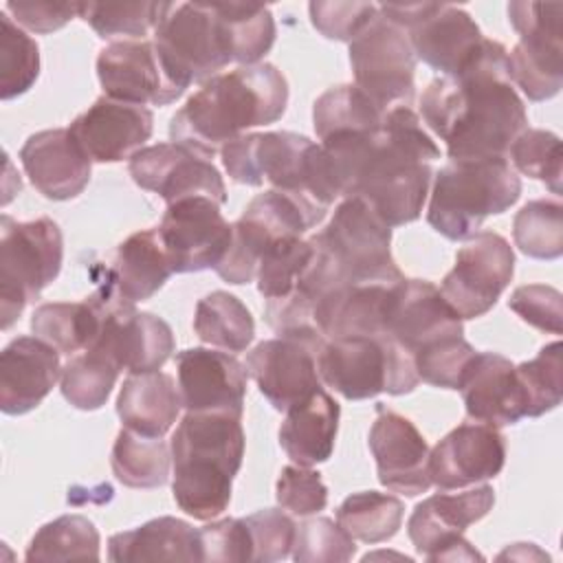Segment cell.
<instances>
[{
	"label": "cell",
	"instance_id": "obj_22",
	"mask_svg": "<svg viewBox=\"0 0 563 563\" xmlns=\"http://www.w3.org/2000/svg\"><path fill=\"white\" fill-rule=\"evenodd\" d=\"M385 334L413 356L433 341L462 336L464 325L435 284L402 275L389 288Z\"/></svg>",
	"mask_w": 563,
	"mask_h": 563
},
{
	"label": "cell",
	"instance_id": "obj_23",
	"mask_svg": "<svg viewBox=\"0 0 563 563\" xmlns=\"http://www.w3.org/2000/svg\"><path fill=\"white\" fill-rule=\"evenodd\" d=\"M506 464V438L497 427L462 422L429 453V477L440 490L493 479Z\"/></svg>",
	"mask_w": 563,
	"mask_h": 563
},
{
	"label": "cell",
	"instance_id": "obj_30",
	"mask_svg": "<svg viewBox=\"0 0 563 563\" xmlns=\"http://www.w3.org/2000/svg\"><path fill=\"white\" fill-rule=\"evenodd\" d=\"M119 295L114 279L106 271V282L84 301H53L37 306L31 317V330L59 354L73 356L97 341L103 319Z\"/></svg>",
	"mask_w": 563,
	"mask_h": 563
},
{
	"label": "cell",
	"instance_id": "obj_28",
	"mask_svg": "<svg viewBox=\"0 0 563 563\" xmlns=\"http://www.w3.org/2000/svg\"><path fill=\"white\" fill-rule=\"evenodd\" d=\"M457 391L466 416L475 422L499 429L526 418V396L515 363L497 352H475Z\"/></svg>",
	"mask_w": 563,
	"mask_h": 563
},
{
	"label": "cell",
	"instance_id": "obj_10",
	"mask_svg": "<svg viewBox=\"0 0 563 563\" xmlns=\"http://www.w3.org/2000/svg\"><path fill=\"white\" fill-rule=\"evenodd\" d=\"M154 44L183 88L209 81L233 62L218 2H169L154 29Z\"/></svg>",
	"mask_w": 563,
	"mask_h": 563
},
{
	"label": "cell",
	"instance_id": "obj_25",
	"mask_svg": "<svg viewBox=\"0 0 563 563\" xmlns=\"http://www.w3.org/2000/svg\"><path fill=\"white\" fill-rule=\"evenodd\" d=\"M367 444L376 460L378 482L385 488L407 497L429 490L431 449L409 418L378 405Z\"/></svg>",
	"mask_w": 563,
	"mask_h": 563
},
{
	"label": "cell",
	"instance_id": "obj_32",
	"mask_svg": "<svg viewBox=\"0 0 563 563\" xmlns=\"http://www.w3.org/2000/svg\"><path fill=\"white\" fill-rule=\"evenodd\" d=\"M339 416V402L321 387L286 411L279 427V446L299 466L325 462L334 451Z\"/></svg>",
	"mask_w": 563,
	"mask_h": 563
},
{
	"label": "cell",
	"instance_id": "obj_2",
	"mask_svg": "<svg viewBox=\"0 0 563 563\" xmlns=\"http://www.w3.org/2000/svg\"><path fill=\"white\" fill-rule=\"evenodd\" d=\"M424 123L446 143L451 161L506 156L528 128L521 97L508 75V51L484 37L455 77H435L420 97Z\"/></svg>",
	"mask_w": 563,
	"mask_h": 563
},
{
	"label": "cell",
	"instance_id": "obj_45",
	"mask_svg": "<svg viewBox=\"0 0 563 563\" xmlns=\"http://www.w3.org/2000/svg\"><path fill=\"white\" fill-rule=\"evenodd\" d=\"M312 260V244L301 235L275 240L262 255L257 266V290L266 301L284 299L292 292L299 277Z\"/></svg>",
	"mask_w": 563,
	"mask_h": 563
},
{
	"label": "cell",
	"instance_id": "obj_50",
	"mask_svg": "<svg viewBox=\"0 0 563 563\" xmlns=\"http://www.w3.org/2000/svg\"><path fill=\"white\" fill-rule=\"evenodd\" d=\"M475 347L462 336H446L420 347L413 354V367L422 383L442 389H457Z\"/></svg>",
	"mask_w": 563,
	"mask_h": 563
},
{
	"label": "cell",
	"instance_id": "obj_3",
	"mask_svg": "<svg viewBox=\"0 0 563 563\" xmlns=\"http://www.w3.org/2000/svg\"><path fill=\"white\" fill-rule=\"evenodd\" d=\"M312 260L284 299L266 301L264 319L279 332L317 328L314 303L332 290L391 284L402 277L391 255V227L361 198H343L325 229L308 238Z\"/></svg>",
	"mask_w": 563,
	"mask_h": 563
},
{
	"label": "cell",
	"instance_id": "obj_26",
	"mask_svg": "<svg viewBox=\"0 0 563 563\" xmlns=\"http://www.w3.org/2000/svg\"><path fill=\"white\" fill-rule=\"evenodd\" d=\"M70 134L95 163L132 158L152 136L154 114L145 106L99 97L70 123Z\"/></svg>",
	"mask_w": 563,
	"mask_h": 563
},
{
	"label": "cell",
	"instance_id": "obj_27",
	"mask_svg": "<svg viewBox=\"0 0 563 563\" xmlns=\"http://www.w3.org/2000/svg\"><path fill=\"white\" fill-rule=\"evenodd\" d=\"M20 163L31 185L48 200L79 196L90 180L92 165L68 128L31 134L20 150Z\"/></svg>",
	"mask_w": 563,
	"mask_h": 563
},
{
	"label": "cell",
	"instance_id": "obj_7",
	"mask_svg": "<svg viewBox=\"0 0 563 563\" xmlns=\"http://www.w3.org/2000/svg\"><path fill=\"white\" fill-rule=\"evenodd\" d=\"M64 238L55 220L0 218V325L9 330L29 301L59 275Z\"/></svg>",
	"mask_w": 563,
	"mask_h": 563
},
{
	"label": "cell",
	"instance_id": "obj_41",
	"mask_svg": "<svg viewBox=\"0 0 563 563\" xmlns=\"http://www.w3.org/2000/svg\"><path fill=\"white\" fill-rule=\"evenodd\" d=\"M119 372V365L106 352L97 347L81 350L62 367V396L81 411H95L106 405Z\"/></svg>",
	"mask_w": 563,
	"mask_h": 563
},
{
	"label": "cell",
	"instance_id": "obj_16",
	"mask_svg": "<svg viewBox=\"0 0 563 563\" xmlns=\"http://www.w3.org/2000/svg\"><path fill=\"white\" fill-rule=\"evenodd\" d=\"M325 341L321 332L279 334L249 352L246 372L277 411H288L321 389L317 358Z\"/></svg>",
	"mask_w": 563,
	"mask_h": 563
},
{
	"label": "cell",
	"instance_id": "obj_18",
	"mask_svg": "<svg viewBox=\"0 0 563 563\" xmlns=\"http://www.w3.org/2000/svg\"><path fill=\"white\" fill-rule=\"evenodd\" d=\"M158 235L174 273L216 271L231 246L233 224L213 198L189 196L167 205Z\"/></svg>",
	"mask_w": 563,
	"mask_h": 563
},
{
	"label": "cell",
	"instance_id": "obj_1",
	"mask_svg": "<svg viewBox=\"0 0 563 563\" xmlns=\"http://www.w3.org/2000/svg\"><path fill=\"white\" fill-rule=\"evenodd\" d=\"M310 196L325 209L336 198H361L387 227L420 218L440 147L409 106L385 112L372 132L334 134L317 143Z\"/></svg>",
	"mask_w": 563,
	"mask_h": 563
},
{
	"label": "cell",
	"instance_id": "obj_34",
	"mask_svg": "<svg viewBox=\"0 0 563 563\" xmlns=\"http://www.w3.org/2000/svg\"><path fill=\"white\" fill-rule=\"evenodd\" d=\"M108 559L114 563L200 561V537L183 519L158 517L134 530L112 534Z\"/></svg>",
	"mask_w": 563,
	"mask_h": 563
},
{
	"label": "cell",
	"instance_id": "obj_53",
	"mask_svg": "<svg viewBox=\"0 0 563 563\" xmlns=\"http://www.w3.org/2000/svg\"><path fill=\"white\" fill-rule=\"evenodd\" d=\"M310 22L328 40L352 42L376 15L372 2H310Z\"/></svg>",
	"mask_w": 563,
	"mask_h": 563
},
{
	"label": "cell",
	"instance_id": "obj_15",
	"mask_svg": "<svg viewBox=\"0 0 563 563\" xmlns=\"http://www.w3.org/2000/svg\"><path fill=\"white\" fill-rule=\"evenodd\" d=\"M493 504L495 490L488 484L462 493L431 495L413 508L407 521V534L427 561L482 559L462 534L468 526L486 517Z\"/></svg>",
	"mask_w": 563,
	"mask_h": 563
},
{
	"label": "cell",
	"instance_id": "obj_12",
	"mask_svg": "<svg viewBox=\"0 0 563 563\" xmlns=\"http://www.w3.org/2000/svg\"><path fill=\"white\" fill-rule=\"evenodd\" d=\"M383 18L407 31L416 59L442 77H455L477 53L484 35L468 11L453 4H378Z\"/></svg>",
	"mask_w": 563,
	"mask_h": 563
},
{
	"label": "cell",
	"instance_id": "obj_38",
	"mask_svg": "<svg viewBox=\"0 0 563 563\" xmlns=\"http://www.w3.org/2000/svg\"><path fill=\"white\" fill-rule=\"evenodd\" d=\"M380 110L356 84L328 88L312 106V123L319 141L345 132H372L383 123Z\"/></svg>",
	"mask_w": 563,
	"mask_h": 563
},
{
	"label": "cell",
	"instance_id": "obj_40",
	"mask_svg": "<svg viewBox=\"0 0 563 563\" xmlns=\"http://www.w3.org/2000/svg\"><path fill=\"white\" fill-rule=\"evenodd\" d=\"M99 530L84 515H62L44 523L31 539L26 561H86L99 559Z\"/></svg>",
	"mask_w": 563,
	"mask_h": 563
},
{
	"label": "cell",
	"instance_id": "obj_39",
	"mask_svg": "<svg viewBox=\"0 0 563 563\" xmlns=\"http://www.w3.org/2000/svg\"><path fill=\"white\" fill-rule=\"evenodd\" d=\"M402 501L378 490L352 493L336 508L339 526L352 539L363 543H380L391 539L402 523Z\"/></svg>",
	"mask_w": 563,
	"mask_h": 563
},
{
	"label": "cell",
	"instance_id": "obj_52",
	"mask_svg": "<svg viewBox=\"0 0 563 563\" xmlns=\"http://www.w3.org/2000/svg\"><path fill=\"white\" fill-rule=\"evenodd\" d=\"M244 521L249 526L253 543L251 561L271 563L282 561L290 554L297 523L286 512L277 508H264L244 517Z\"/></svg>",
	"mask_w": 563,
	"mask_h": 563
},
{
	"label": "cell",
	"instance_id": "obj_54",
	"mask_svg": "<svg viewBox=\"0 0 563 563\" xmlns=\"http://www.w3.org/2000/svg\"><path fill=\"white\" fill-rule=\"evenodd\" d=\"M200 561H251L253 543L242 519H220L198 530Z\"/></svg>",
	"mask_w": 563,
	"mask_h": 563
},
{
	"label": "cell",
	"instance_id": "obj_6",
	"mask_svg": "<svg viewBox=\"0 0 563 563\" xmlns=\"http://www.w3.org/2000/svg\"><path fill=\"white\" fill-rule=\"evenodd\" d=\"M519 196L521 180L506 156L449 161L433 176L427 222L449 240H468Z\"/></svg>",
	"mask_w": 563,
	"mask_h": 563
},
{
	"label": "cell",
	"instance_id": "obj_51",
	"mask_svg": "<svg viewBox=\"0 0 563 563\" xmlns=\"http://www.w3.org/2000/svg\"><path fill=\"white\" fill-rule=\"evenodd\" d=\"M275 490L277 504L297 517L317 515L328 506V488L321 473L310 466H284Z\"/></svg>",
	"mask_w": 563,
	"mask_h": 563
},
{
	"label": "cell",
	"instance_id": "obj_4",
	"mask_svg": "<svg viewBox=\"0 0 563 563\" xmlns=\"http://www.w3.org/2000/svg\"><path fill=\"white\" fill-rule=\"evenodd\" d=\"M288 81L268 62L240 66L205 81L169 121V139L213 158L227 143L282 119Z\"/></svg>",
	"mask_w": 563,
	"mask_h": 563
},
{
	"label": "cell",
	"instance_id": "obj_43",
	"mask_svg": "<svg viewBox=\"0 0 563 563\" xmlns=\"http://www.w3.org/2000/svg\"><path fill=\"white\" fill-rule=\"evenodd\" d=\"M512 238L519 251L534 260H556L563 253V205L539 198L523 205L512 220Z\"/></svg>",
	"mask_w": 563,
	"mask_h": 563
},
{
	"label": "cell",
	"instance_id": "obj_36",
	"mask_svg": "<svg viewBox=\"0 0 563 563\" xmlns=\"http://www.w3.org/2000/svg\"><path fill=\"white\" fill-rule=\"evenodd\" d=\"M194 330L209 345L227 352H244L255 336V321L235 295L213 290L196 303Z\"/></svg>",
	"mask_w": 563,
	"mask_h": 563
},
{
	"label": "cell",
	"instance_id": "obj_13",
	"mask_svg": "<svg viewBox=\"0 0 563 563\" xmlns=\"http://www.w3.org/2000/svg\"><path fill=\"white\" fill-rule=\"evenodd\" d=\"M416 53L407 31L378 15L350 42L356 86L380 108L409 106L416 95Z\"/></svg>",
	"mask_w": 563,
	"mask_h": 563
},
{
	"label": "cell",
	"instance_id": "obj_47",
	"mask_svg": "<svg viewBox=\"0 0 563 563\" xmlns=\"http://www.w3.org/2000/svg\"><path fill=\"white\" fill-rule=\"evenodd\" d=\"M563 345L552 341L534 358L515 365L526 396V418H539L552 411L563 398Z\"/></svg>",
	"mask_w": 563,
	"mask_h": 563
},
{
	"label": "cell",
	"instance_id": "obj_5",
	"mask_svg": "<svg viewBox=\"0 0 563 563\" xmlns=\"http://www.w3.org/2000/svg\"><path fill=\"white\" fill-rule=\"evenodd\" d=\"M169 451L176 506L198 521L222 515L244 457L242 418L187 411L172 435Z\"/></svg>",
	"mask_w": 563,
	"mask_h": 563
},
{
	"label": "cell",
	"instance_id": "obj_17",
	"mask_svg": "<svg viewBox=\"0 0 563 563\" xmlns=\"http://www.w3.org/2000/svg\"><path fill=\"white\" fill-rule=\"evenodd\" d=\"M515 273V253L495 231H477L455 253L453 268L444 275L440 292L462 319L486 314Z\"/></svg>",
	"mask_w": 563,
	"mask_h": 563
},
{
	"label": "cell",
	"instance_id": "obj_8",
	"mask_svg": "<svg viewBox=\"0 0 563 563\" xmlns=\"http://www.w3.org/2000/svg\"><path fill=\"white\" fill-rule=\"evenodd\" d=\"M317 367L321 380L347 400H365L383 391L402 396L420 383L413 356L387 334L325 341Z\"/></svg>",
	"mask_w": 563,
	"mask_h": 563
},
{
	"label": "cell",
	"instance_id": "obj_37",
	"mask_svg": "<svg viewBox=\"0 0 563 563\" xmlns=\"http://www.w3.org/2000/svg\"><path fill=\"white\" fill-rule=\"evenodd\" d=\"M172 451L163 438H147L130 429L117 433L110 466L114 477L130 488H156L169 477Z\"/></svg>",
	"mask_w": 563,
	"mask_h": 563
},
{
	"label": "cell",
	"instance_id": "obj_24",
	"mask_svg": "<svg viewBox=\"0 0 563 563\" xmlns=\"http://www.w3.org/2000/svg\"><path fill=\"white\" fill-rule=\"evenodd\" d=\"M90 347L106 352L119 369L130 374L156 372L174 352V332L167 321L139 312L130 299L119 295Z\"/></svg>",
	"mask_w": 563,
	"mask_h": 563
},
{
	"label": "cell",
	"instance_id": "obj_44",
	"mask_svg": "<svg viewBox=\"0 0 563 563\" xmlns=\"http://www.w3.org/2000/svg\"><path fill=\"white\" fill-rule=\"evenodd\" d=\"M169 2H79V18L108 40L117 35L141 37L156 29L165 18Z\"/></svg>",
	"mask_w": 563,
	"mask_h": 563
},
{
	"label": "cell",
	"instance_id": "obj_11",
	"mask_svg": "<svg viewBox=\"0 0 563 563\" xmlns=\"http://www.w3.org/2000/svg\"><path fill=\"white\" fill-rule=\"evenodd\" d=\"M508 20L519 42L508 53V75L530 101H545L563 86V4L510 2Z\"/></svg>",
	"mask_w": 563,
	"mask_h": 563
},
{
	"label": "cell",
	"instance_id": "obj_31",
	"mask_svg": "<svg viewBox=\"0 0 563 563\" xmlns=\"http://www.w3.org/2000/svg\"><path fill=\"white\" fill-rule=\"evenodd\" d=\"M391 284H361L328 292L314 303L312 319L317 330L328 341L347 336H383Z\"/></svg>",
	"mask_w": 563,
	"mask_h": 563
},
{
	"label": "cell",
	"instance_id": "obj_55",
	"mask_svg": "<svg viewBox=\"0 0 563 563\" xmlns=\"http://www.w3.org/2000/svg\"><path fill=\"white\" fill-rule=\"evenodd\" d=\"M561 292L552 286L528 284L519 286L510 295L508 308L517 312L528 325L543 332L561 334Z\"/></svg>",
	"mask_w": 563,
	"mask_h": 563
},
{
	"label": "cell",
	"instance_id": "obj_19",
	"mask_svg": "<svg viewBox=\"0 0 563 563\" xmlns=\"http://www.w3.org/2000/svg\"><path fill=\"white\" fill-rule=\"evenodd\" d=\"M97 77L103 95L134 106H167L183 88L167 70L154 40H119L97 55Z\"/></svg>",
	"mask_w": 563,
	"mask_h": 563
},
{
	"label": "cell",
	"instance_id": "obj_33",
	"mask_svg": "<svg viewBox=\"0 0 563 563\" xmlns=\"http://www.w3.org/2000/svg\"><path fill=\"white\" fill-rule=\"evenodd\" d=\"M183 400L174 378L165 372L130 374L117 398V413L125 429L163 438L180 413Z\"/></svg>",
	"mask_w": 563,
	"mask_h": 563
},
{
	"label": "cell",
	"instance_id": "obj_46",
	"mask_svg": "<svg viewBox=\"0 0 563 563\" xmlns=\"http://www.w3.org/2000/svg\"><path fill=\"white\" fill-rule=\"evenodd\" d=\"M40 75V48L11 15L0 13V97L24 95Z\"/></svg>",
	"mask_w": 563,
	"mask_h": 563
},
{
	"label": "cell",
	"instance_id": "obj_21",
	"mask_svg": "<svg viewBox=\"0 0 563 563\" xmlns=\"http://www.w3.org/2000/svg\"><path fill=\"white\" fill-rule=\"evenodd\" d=\"M176 369L185 411L242 418L249 372L233 354L189 347L176 354Z\"/></svg>",
	"mask_w": 563,
	"mask_h": 563
},
{
	"label": "cell",
	"instance_id": "obj_20",
	"mask_svg": "<svg viewBox=\"0 0 563 563\" xmlns=\"http://www.w3.org/2000/svg\"><path fill=\"white\" fill-rule=\"evenodd\" d=\"M132 180L158 194L167 205L189 196H209L227 202V187L211 158L180 143H156L141 147L128 163Z\"/></svg>",
	"mask_w": 563,
	"mask_h": 563
},
{
	"label": "cell",
	"instance_id": "obj_35",
	"mask_svg": "<svg viewBox=\"0 0 563 563\" xmlns=\"http://www.w3.org/2000/svg\"><path fill=\"white\" fill-rule=\"evenodd\" d=\"M119 292L132 303L150 299L174 273L158 235V227L136 231L117 246L108 268Z\"/></svg>",
	"mask_w": 563,
	"mask_h": 563
},
{
	"label": "cell",
	"instance_id": "obj_56",
	"mask_svg": "<svg viewBox=\"0 0 563 563\" xmlns=\"http://www.w3.org/2000/svg\"><path fill=\"white\" fill-rule=\"evenodd\" d=\"M4 9L13 20L35 33H53L79 15V2H46V0H9Z\"/></svg>",
	"mask_w": 563,
	"mask_h": 563
},
{
	"label": "cell",
	"instance_id": "obj_49",
	"mask_svg": "<svg viewBox=\"0 0 563 563\" xmlns=\"http://www.w3.org/2000/svg\"><path fill=\"white\" fill-rule=\"evenodd\" d=\"M356 552L354 539L328 517L306 519L295 526L292 559L297 563H343Z\"/></svg>",
	"mask_w": 563,
	"mask_h": 563
},
{
	"label": "cell",
	"instance_id": "obj_42",
	"mask_svg": "<svg viewBox=\"0 0 563 563\" xmlns=\"http://www.w3.org/2000/svg\"><path fill=\"white\" fill-rule=\"evenodd\" d=\"M218 11L229 33L233 62L242 66L260 64L275 44L277 29L271 9L262 4L218 2Z\"/></svg>",
	"mask_w": 563,
	"mask_h": 563
},
{
	"label": "cell",
	"instance_id": "obj_48",
	"mask_svg": "<svg viewBox=\"0 0 563 563\" xmlns=\"http://www.w3.org/2000/svg\"><path fill=\"white\" fill-rule=\"evenodd\" d=\"M512 169L561 194V139L550 130L526 128L508 147Z\"/></svg>",
	"mask_w": 563,
	"mask_h": 563
},
{
	"label": "cell",
	"instance_id": "obj_14",
	"mask_svg": "<svg viewBox=\"0 0 563 563\" xmlns=\"http://www.w3.org/2000/svg\"><path fill=\"white\" fill-rule=\"evenodd\" d=\"M314 141L297 132L242 134L220 150L231 180L308 196V169ZM310 198V196H308Z\"/></svg>",
	"mask_w": 563,
	"mask_h": 563
},
{
	"label": "cell",
	"instance_id": "obj_29",
	"mask_svg": "<svg viewBox=\"0 0 563 563\" xmlns=\"http://www.w3.org/2000/svg\"><path fill=\"white\" fill-rule=\"evenodd\" d=\"M62 376L59 352L40 336H18L0 354V409L22 416L35 409Z\"/></svg>",
	"mask_w": 563,
	"mask_h": 563
},
{
	"label": "cell",
	"instance_id": "obj_9",
	"mask_svg": "<svg viewBox=\"0 0 563 563\" xmlns=\"http://www.w3.org/2000/svg\"><path fill=\"white\" fill-rule=\"evenodd\" d=\"M328 209L312 198L268 189L257 194L233 222V240L216 273L229 284H249L257 275L264 251L279 238L303 235L325 218Z\"/></svg>",
	"mask_w": 563,
	"mask_h": 563
}]
</instances>
